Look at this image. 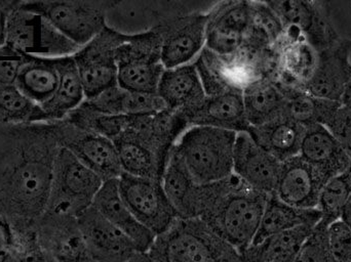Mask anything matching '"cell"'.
Segmentation results:
<instances>
[{
	"label": "cell",
	"mask_w": 351,
	"mask_h": 262,
	"mask_svg": "<svg viewBox=\"0 0 351 262\" xmlns=\"http://www.w3.org/2000/svg\"><path fill=\"white\" fill-rule=\"evenodd\" d=\"M25 55L8 44L0 47V86H12L16 81Z\"/></svg>",
	"instance_id": "60d3db41"
},
{
	"label": "cell",
	"mask_w": 351,
	"mask_h": 262,
	"mask_svg": "<svg viewBox=\"0 0 351 262\" xmlns=\"http://www.w3.org/2000/svg\"><path fill=\"white\" fill-rule=\"evenodd\" d=\"M148 253L156 262H241L239 251L199 218H178Z\"/></svg>",
	"instance_id": "277c9868"
},
{
	"label": "cell",
	"mask_w": 351,
	"mask_h": 262,
	"mask_svg": "<svg viewBox=\"0 0 351 262\" xmlns=\"http://www.w3.org/2000/svg\"><path fill=\"white\" fill-rule=\"evenodd\" d=\"M267 2L282 21L287 34L304 38L319 53L341 38L330 18L327 2L308 0Z\"/></svg>",
	"instance_id": "4fadbf2b"
},
{
	"label": "cell",
	"mask_w": 351,
	"mask_h": 262,
	"mask_svg": "<svg viewBox=\"0 0 351 262\" xmlns=\"http://www.w3.org/2000/svg\"><path fill=\"white\" fill-rule=\"evenodd\" d=\"M53 123L59 146L72 153L103 181L119 179L123 174L117 148L106 136L66 120Z\"/></svg>",
	"instance_id": "5bb4252c"
},
{
	"label": "cell",
	"mask_w": 351,
	"mask_h": 262,
	"mask_svg": "<svg viewBox=\"0 0 351 262\" xmlns=\"http://www.w3.org/2000/svg\"><path fill=\"white\" fill-rule=\"evenodd\" d=\"M322 213L315 209H301L285 203L274 194L268 197L259 230L253 244L269 237L303 226H317Z\"/></svg>",
	"instance_id": "4dcf8cb0"
},
{
	"label": "cell",
	"mask_w": 351,
	"mask_h": 262,
	"mask_svg": "<svg viewBox=\"0 0 351 262\" xmlns=\"http://www.w3.org/2000/svg\"><path fill=\"white\" fill-rule=\"evenodd\" d=\"M282 162L262 148L247 131L237 133L233 174L245 185L270 196L276 192Z\"/></svg>",
	"instance_id": "ac0fdd59"
},
{
	"label": "cell",
	"mask_w": 351,
	"mask_h": 262,
	"mask_svg": "<svg viewBox=\"0 0 351 262\" xmlns=\"http://www.w3.org/2000/svg\"><path fill=\"white\" fill-rule=\"evenodd\" d=\"M117 0H23V5L43 14L59 32L82 47L105 27Z\"/></svg>",
	"instance_id": "52a82bcc"
},
{
	"label": "cell",
	"mask_w": 351,
	"mask_h": 262,
	"mask_svg": "<svg viewBox=\"0 0 351 262\" xmlns=\"http://www.w3.org/2000/svg\"><path fill=\"white\" fill-rule=\"evenodd\" d=\"M92 206L113 226L129 237L140 251L148 252L156 236L138 222L125 205L119 193L117 179L104 181Z\"/></svg>",
	"instance_id": "603a6c76"
},
{
	"label": "cell",
	"mask_w": 351,
	"mask_h": 262,
	"mask_svg": "<svg viewBox=\"0 0 351 262\" xmlns=\"http://www.w3.org/2000/svg\"><path fill=\"white\" fill-rule=\"evenodd\" d=\"M245 118L250 127H258L287 116V99L271 78L249 84L243 92Z\"/></svg>",
	"instance_id": "f1b7e54d"
},
{
	"label": "cell",
	"mask_w": 351,
	"mask_h": 262,
	"mask_svg": "<svg viewBox=\"0 0 351 262\" xmlns=\"http://www.w3.org/2000/svg\"><path fill=\"white\" fill-rule=\"evenodd\" d=\"M117 83L131 92L158 94L164 74L162 35L152 30L130 35L117 55Z\"/></svg>",
	"instance_id": "9c48e42d"
},
{
	"label": "cell",
	"mask_w": 351,
	"mask_h": 262,
	"mask_svg": "<svg viewBox=\"0 0 351 262\" xmlns=\"http://www.w3.org/2000/svg\"><path fill=\"white\" fill-rule=\"evenodd\" d=\"M344 224L351 228V198L350 201L346 204V207L343 208L340 220Z\"/></svg>",
	"instance_id": "ee69618b"
},
{
	"label": "cell",
	"mask_w": 351,
	"mask_h": 262,
	"mask_svg": "<svg viewBox=\"0 0 351 262\" xmlns=\"http://www.w3.org/2000/svg\"><path fill=\"white\" fill-rule=\"evenodd\" d=\"M216 1L196 0H156L119 1L117 0L107 18V26L134 35L156 30L169 23L198 12H208Z\"/></svg>",
	"instance_id": "30bf717a"
},
{
	"label": "cell",
	"mask_w": 351,
	"mask_h": 262,
	"mask_svg": "<svg viewBox=\"0 0 351 262\" xmlns=\"http://www.w3.org/2000/svg\"><path fill=\"white\" fill-rule=\"evenodd\" d=\"M88 108L106 116H140L166 110L158 94L131 92L119 86L84 102Z\"/></svg>",
	"instance_id": "484cf974"
},
{
	"label": "cell",
	"mask_w": 351,
	"mask_h": 262,
	"mask_svg": "<svg viewBox=\"0 0 351 262\" xmlns=\"http://www.w3.org/2000/svg\"><path fill=\"white\" fill-rule=\"evenodd\" d=\"M77 220L94 262H127L140 251L129 237L93 206L82 212Z\"/></svg>",
	"instance_id": "d6986e66"
},
{
	"label": "cell",
	"mask_w": 351,
	"mask_h": 262,
	"mask_svg": "<svg viewBox=\"0 0 351 262\" xmlns=\"http://www.w3.org/2000/svg\"><path fill=\"white\" fill-rule=\"evenodd\" d=\"M252 24L250 34L276 49L285 35L284 25L267 1H250Z\"/></svg>",
	"instance_id": "74e56055"
},
{
	"label": "cell",
	"mask_w": 351,
	"mask_h": 262,
	"mask_svg": "<svg viewBox=\"0 0 351 262\" xmlns=\"http://www.w3.org/2000/svg\"><path fill=\"white\" fill-rule=\"evenodd\" d=\"M188 127L179 113L117 116L114 144L123 173L162 181L171 152Z\"/></svg>",
	"instance_id": "7a4b0ae2"
},
{
	"label": "cell",
	"mask_w": 351,
	"mask_h": 262,
	"mask_svg": "<svg viewBox=\"0 0 351 262\" xmlns=\"http://www.w3.org/2000/svg\"><path fill=\"white\" fill-rule=\"evenodd\" d=\"M51 123L43 109L24 96L14 84L0 86V125Z\"/></svg>",
	"instance_id": "e575fe53"
},
{
	"label": "cell",
	"mask_w": 351,
	"mask_h": 262,
	"mask_svg": "<svg viewBox=\"0 0 351 262\" xmlns=\"http://www.w3.org/2000/svg\"><path fill=\"white\" fill-rule=\"evenodd\" d=\"M104 181L60 146L53 163L47 211L78 218L93 205Z\"/></svg>",
	"instance_id": "8992f818"
},
{
	"label": "cell",
	"mask_w": 351,
	"mask_h": 262,
	"mask_svg": "<svg viewBox=\"0 0 351 262\" xmlns=\"http://www.w3.org/2000/svg\"><path fill=\"white\" fill-rule=\"evenodd\" d=\"M208 12H193L156 29L162 35V62L166 69L193 63L202 53Z\"/></svg>",
	"instance_id": "e0dca14e"
},
{
	"label": "cell",
	"mask_w": 351,
	"mask_h": 262,
	"mask_svg": "<svg viewBox=\"0 0 351 262\" xmlns=\"http://www.w3.org/2000/svg\"><path fill=\"white\" fill-rule=\"evenodd\" d=\"M158 94L167 110L181 111L193 106L206 96L199 74L194 63L165 70Z\"/></svg>",
	"instance_id": "83f0119b"
},
{
	"label": "cell",
	"mask_w": 351,
	"mask_h": 262,
	"mask_svg": "<svg viewBox=\"0 0 351 262\" xmlns=\"http://www.w3.org/2000/svg\"><path fill=\"white\" fill-rule=\"evenodd\" d=\"M300 155L328 179L336 176L350 166V157L339 140L322 125L305 127Z\"/></svg>",
	"instance_id": "cb8c5ba5"
},
{
	"label": "cell",
	"mask_w": 351,
	"mask_h": 262,
	"mask_svg": "<svg viewBox=\"0 0 351 262\" xmlns=\"http://www.w3.org/2000/svg\"><path fill=\"white\" fill-rule=\"evenodd\" d=\"M117 183L125 205L154 236L166 232L179 218L162 181L123 173Z\"/></svg>",
	"instance_id": "7c38bea8"
},
{
	"label": "cell",
	"mask_w": 351,
	"mask_h": 262,
	"mask_svg": "<svg viewBox=\"0 0 351 262\" xmlns=\"http://www.w3.org/2000/svg\"><path fill=\"white\" fill-rule=\"evenodd\" d=\"M315 226H303L252 244L241 253V262H294Z\"/></svg>",
	"instance_id": "d6a6232c"
},
{
	"label": "cell",
	"mask_w": 351,
	"mask_h": 262,
	"mask_svg": "<svg viewBox=\"0 0 351 262\" xmlns=\"http://www.w3.org/2000/svg\"><path fill=\"white\" fill-rule=\"evenodd\" d=\"M350 198L351 164L346 171L332 177L324 187L317 205L322 222L328 226L338 222Z\"/></svg>",
	"instance_id": "8d00e7d4"
},
{
	"label": "cell",
	"mask_w": 351,
	"mask_h": 262,
	"mask_svg": "<svg viewBox=\"0 0 351 262\" xmlns=\"http://www.w3.org/2000/svg\"><path fill=\"white\" fill-rule=\"evenodd\" d=\"M278 86L287 99V116L304 127L313 125L327 127L341 107V103L317 98L300 88Z\"/></svg>",
	"instance_id": "836d02e7"
},
{
	"label": "cell",
	"mask_w": 351,
	"mask_h": 262,
	"mask_svg": "<svg viewBox=\"0 0 351 262\" xmlns=\"http://www.w3.org/2000/svg\"><path fill=\"white\" fill-rule=\"evenodd\" d=\"M350 55L351 40L344 38L319 51L315 73L303 90L317 98L341 102L351 78Z\"/></svg>",
	"instance_id": "7402d4cb"
},
{
	"label": "cell",
	"mask_w": 351,
	"mask_h": 262,
	"mask_svg": "<svg viewBox=\"0 0 351 262\" xmlns=\"http://www.w3.org/2000/svg\"><path fill=\"white\" fill-rule=\"evenodd\" d=\"M129 38L130 35L106 26L72 55L82 79L86 100L119 86L117 51Z\"/></svg>",
	"instance_id": "8fae6325"
},
{
	"label": "cell",
	"mask_w": 351,
	"mask_h": 262,
	"mask_svg": "<svg viewBox=\"0 0 351 262\" xmlns=\"http://www.w3.org/2000/svg\"><path fill=\"white\" fill-rule=\"evenodd\" d=\"M329 181L321 170L298 155L282 163L274 195L294 207L315 209Z\"/></svg>",
	"instance_id": "ffe728a7"
},
{
	"label": "cell",
	"mask_w": 351,
	"mask_h": 262,
	"mask_svg": "<svg viewBox=\"0 0 351 262\" xmlns=\"http://www.w3.org/2000/svg\"><path fill=\"white\" fill-rule=\"evenodd\" d=\"M328 129L339 140L351 160V110L346 107H340Z\"/></svg>",
	"instance_id": "b9f144b4"
},
{
	"label": "cell",
	"mask_w": 351,
	"mask_h": 262,
	"mask_svg": "<svg viewBox=\"0 0 351 262\" xmlns=\"http://www.w3.org/2000/svg\"><path fill=\"white\" fill-rule=\"evenodd\" d=\"M329 242L334 262H351V228L341 220L329 226Z\"/></svg>",
	"instance_id": "ab89813d"
},
{
	"label": "cell",
	"mask_w": 351,
	"mask_h": 262,
	"mask_svg": "<svg viewBox=\"0 0 351 262\" xmlns=\"http://www.w3.org/2000/svg\"><path fill=\"white\" fill-rule=\"evenodd\" d=\"M183 118L188 129L208 127L237 132L247 131L243 92H227L206 96L200 102L181 111H176Z\"/></svg>",
	"instance_id": "44dd1931"
},
{
	"label": "cell",
	"mask_w": 351,
	"mask_h": 262,
	"mask_svg": "<svg viewBox=\"0 0 351 262\" xmlns=\"http://www.w3.org/2000/svg\"><path fill=\"white\" fill-rule=\"evenodd\" d=\"M341 105L346 108L350 109L351 110V78L346 86V92H344L343 96H342Z\"/></svg>",
	"instance_id": "bcb514c9"
},
{
	"label": "cell",
	"mask_w": 351,
	"mask_h": 262,
	"mask_svg": "<svg viewBox=\"0 0 351 262\" xmlns=\"http://www.w3.org/2000/svg\"><path fill=\"white\" fill-rule=\"evenodd\" d=\"M237 132L208 127H189L173 150L196 183H218L233 174Z\"/></svg>",
	"instance_id": "5b68a950"
},
{
	"label": "cell",
	"mask_w": 351,
	"mask_h": 262,
	"mask_svg": "<svg viewBox=\"0 0 351 262\" xmlns=\"http://www.w3.org/2000/svg\"><path fill=\"white\" fill-rule=\"evenodd\" d=\"M251 137L266 152L280 162L300 154L305 127L288 116L258 127H250L247 131Z\"/></svg>",
	"instance_id": "4316f807"
},
{
	"label": "cell",
	"mask_w": 351,
	"mask_h": 262,
	"mask_svg": "<svg viewBox=\"0 0 351 262\" xmlns=\"http://www.w3.org/2000/svg\"><path fill=\"white\" fill-rule=\"evenodd\" d=\"M162 185L179 218H199L204 185L196 183L172 150Z\"/></svg>",
	"instance_id": "d4e9b609"
},
{
	"label": "cell",
	"mask_w": 351,
	"mask_h": 262,
	"mask_svg": "<svg viewBox=\"0 0 351 262\" xmlns=\"http://www.w3.org/2000/svg\"><path fill=\"white\" fill-rule=\"evenodd\" d=\"M55 61L59 72V83L53 99L41 107L49 122L63 120L86 101L82 79L72 55Z\"/></svg>",
	"instance_id": "1f68e13d"
},
{
	"label": "cell",
	"mask_w": 351,
	"mask_h": 262,
	"mask_svg": "<svg viewBox=\"0 0 351 262\" xmlns=\"http://www.w3.org/2000/svg\"><path fill=\"white\" fill-rule=\"evenodd\" d=\"M34 232L45 262H94L77 218L45 211Z\"/></svg>",
	"instance_id": "9a60e30c"
},
{
	"label": "cell",
	"mask_w": 351,
	"mask_h": 262,
	"mask_svg": "<svg viewBox=\"0 0 351 262\" xmlns=\"http://www.w3.org/2000/svg\"><path fill=\"white\" fill-rule=\"evenodd\" d=\"M20 0H0V47L5 44L6 26L12 10L18 5Z\"/></svg>",
	"instance_id": "7bdbcfd3"
},
{
	"label": "cell",
	"mask_w": 351,
	"mask_h": 262,
	"mask_svg": "<svg viewBox=\"0 0 351 262\" xmlns=\"http://www.w3.org/2000/svg\"><path fill=\"white\" fill-rule=\"evenodd\" d=\"M251 24L250 1L216 2L208 12L204 47L216 55H232L243 47Z\"/></svg>",
	"instance_id": "2e32d148"
},
{
	"label": "cell",
	"mask_w": 351,
	"mask_h": 262,
	"mask_svg": "<svg viewBox=\"0 0 351 262\" xmlns=\"http://www.w3.org/2000/svg\"><path fill=\"white\" fill-rule=\"evenodd\" d=\"M127 262H156L150 257L148 252H142V251H138L134 257H132Z\"/></svg>",
	"instance_id": "f6af8a7d"
},
{
	"label": "cell",
	"mask_w": 351,
	"mask_h": 262,
	"mask_svg": "<svg viewBox=\"0 0 351 262\" xmlns=\"http://www.w3.org/2000/svg\"><path fill=\"white\" fill-rule=\"evenodd\" d=\"M0 262H45L34 231L14 230L0 222Z\"/></svg>",
	"instance_id": "d590c367"
},
{
	"label": "cell",
	"mask_w": 351,
	"mask_h": 262,
	"mask_svg": "<svg viewBox=\"0 0 351 262\" xmlns=\"http://www.w3.org/2000/svg\"><path fill=\"white\" fill-rule=\"evenodd\" d=\"M55 60L25 55L14 81L16 88L26 98L40 107L53 99L59 83V72Z\"/></svg>",
	"instance_id": "f546056e"
},
{
	"label": "cell",
	"mask_w": 351,
	"mask_h": 262,
	"mask_svg": "<svg viewBox=\"0 0 351 262\" xmlns=\"http://www.w3.org/2000/svg\"><path fill=\"white\" fill-rule=\"evenodd\" d=\"M268 197L232 174L219 181L214 200L200 220L241 254L255 240Z\"/></svg>",
	"instance_id": "3957f363"
},
{
	"label": "cell",
	"mask_w": 351,
	"mask_h": 262,
	"mask_svg": "<svg viewBox=\"0 0 351 262\" xmlns=\"http://www.w3.org/2000/svg\"><path fill=\"white\" fill-rule=\"evenodd\" d=\"M59 148L53 122L0 125V222L34 231L47 211Z\"/></svg>",
	"instance_id": "6da1fadb"
},
{
	"label": "cell",
	"mask_w": 351,
	"mask_h": 262,
	"mask_svg": "<svg viewBox=\"0 0 351 262\" xmlns=\"http://www.w3.org/2000/svg\"><path fill=\"white\" fill-rule=\"evenodd\" d=\"M5 42L23 55L49 60L71 57L80 49L43 14L25 8L23 0L8 16Z\"/></svg>",
	"instance_id": "ba28073f"
},
{
	"label": "cell",
	"mask_w": 351,
	"mask_h": 262,
	"mask_svg": "<svg viewBox=\"0 0 351 262\" xmlns=\"http://www.w3.org/2000/svg\"><path fill=\"white\" fill-rule=\"evenodd\" d=\"M329 226L319 222L301 245L294 262H334L329 242Z\"/></svg>",
	"instance_id": "f35d334b"
}]
</instances>
